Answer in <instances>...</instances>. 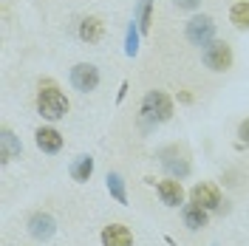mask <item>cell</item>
I'll return each instance as SVG.
<instances>
[{
	"label": "cell",
	"mask_w": 249,
	"mask_h": 246,
	"mask_svg": "<svg viewBox=\"0 0 249 246\" xmlns=\"http://www.w3.org/2000/svg\"><path fill=\"white\" fill-rule=\"evenodd\" d=\"M102 246H133V235L124 224H110L102 229Z\"/></svg>",
	"instance_id": "cell-9"
},
{
	"label": "cell",
	"mask_w": 249,
	"mask_h": 246,
	"mask_svg": "<svg viewBox=\"0 0 249 246\" xmlns=\"http://www.w3.org/2000/svg\"><path fill=\"white\" fill-rule=\"evenodd\" d=\"M184 34L193 46H207V43L215 40V23H213V17H207V15H196L187 20Z\"/></svg>",
	"instance_id": "cell-3"
},
{
	"label": "cell",
	"mask_w": 249,
	"mask_h": 246,
	"mask_svg": "<svg viewBox=\"0 0 249 246\" xmlns=\"http://www.w3.org/2000/svg\"><path fill=\"white\" fill-rule=\"evenodd\" d=\"M173 116V99L164 91H150L142 99V119L150 124H161Z\"/></svg>",
	"instance_id": "cell-2"
},
{
	"label": "cell",
	"mask_w": 249,
	"mask_h": 246,
	"mask_svg": "<svg viewBox=\"0 0 249 246\" xmlns=\"http://www.w3.org/2000/svg\"><path fill=\"white\" fill-rule=\"evenodd\" d=\"M34 141H37V147H40L43 153H60L62 150V136L54 127H40V130L34 133Z\"/></svg>",
	"instance_id": "cell-10"
},
{
	"label": "cell",
	"mask_w": 249,
	"mask_h": 246,
	"mask_svg": "<svg viewBox=\"0 0 249 246\" xmlns=\"http://www.w3.org/2000/svg\"><path fill=\"white\" fill-rule=\"evenodd\" d=\"M29 232H31V238H37V241H48L57 232V224H54V218L48 212H34L29 218Z\"/></svg>",
	"instance_id": "cell-8"
},
{
	"label": "cell",
	"mask_w": 249,
	"mask_h": 246,
	"mask_svg": "<svg viewBox=\"0 0 249 246\" xmlns=\"http://www.w3.org/2000/svg\"><path fill=\"white\" fill-rule=\"evenodd\" d=\"M102 34H105V26H102L99 17H85V20L79 23V40H82V43H99Z\"/></svg>",
	"instance_id": "cell-12"
},
{
	"label": "cell",
	"mask_w": 249,
	"mask_h": 246,
	"mask_svg": "<svg viewBox=\"0 0 249 246\" xmlns=\"http://www.w3.org/2000/svg\"><path fill=\"white\" fill-rule=\"evenodd\" d=\"M207 212H210V210H204L201 204L190 201V204L184 207V224L190 227V229H204V227H207V221H210Z\"/></svg>",
	"instance_id": "cell-13"
},
{
	"label": "cell",
	"mask_w": 249,
	"mask_h": 246,
	"mask_svg": "<svg viewBox=\"0 0 249 246\" xmlns=\"http://www.w3.org/2000/svg\"><path fill=\"white\" fill-rule=\"evenodd\" d=\"M238 139H241V141H247V144H249V119H244V122L238 124Z\"/></svg>",
	"instance_id": "cell-21"
},
{
	"label": "cell",
	"mask_w": 249,
	"mask_h": 246,
	"mask_svg": "<svg viewBox=\"0 0 249 246\" xmlns=\"http://www.w3.org/2000/svg\"><path fill=\"white\" fill-rule=\"evenodd\" d=\"M37 113L48 119V122H57L68 113V99L65 93L54 85V82H43L40 91H37Z\"/></svg>",
	"instance_id": "cell-1"
},
{
	"label": "cell",
	"mask_w": 249,
	"mask_h": 246,
	"mask_svg": "<svg viewBox=\"0 0 249 246\" xmlns=\"http://www.w3.org/2000/svg\"><path fill=\"white\" fill-rule=\"evenodd\" d=\"M164 158H161V164L167 173H173V178H184L187 173H190V164H187L184 156H176V150H164Z\"/></svg>",
	"instance_id": "cell-14"
},
{
	"label": "cell",
	"mask_w": 249,
	"mask_h": 246,
	"mask_svg": "<svg viewBox=\"0 0 249 246\" xmlns=\"http://www.w3.org/2000/svg\"><path fill=\"white\" fill-rule=\"evenodd\" d=\"M71 85H74L79 93L96 91V85H99V68L91 65V62H79V65H74V68H71Z\"/></svg>",
	"instance_id": "cell-5"
},
{
	"label": "cell",
	"mask_w": 249,
	"mask_h": 246,
	"mask_svg": "<svg viewBox=\"0 0 249 246\" xmlns=\"http://www.w3.org/2000/svg\"><path fill=\"white\" fill-rule=\"evenodd\" d=\"M91 173H93V158H91V156H79L77 161L71 164V178L79 181V184H82V181H88V178H91Z\"/></svg>",
	"instance_id": "cell-15"
},
{
	"label": "cell",
	"mask_w": 249,
	"mask_h": 246,
	"mask_svg": "<svg viewBox=\"0 0 249 246\" xmlns=\"http://www.w3.org/2000/svg\"><path fill=\"white\" fill-rule=\"evenodd\" d=\"M190 201L201 204L204 210H218V207H221V193H218V187H215V184H207V181H201V184L193 187V193H190Z\"/></svg>",
	"instance_id": "cell-6"
},
{
	"label": "cell",
	"mask_w": 249,
	"mask_h": 246,
	"mask_svg": "<svg viewBox=\"0 0 249 246\" xmlns=\"http://www.w3.org/2000/svg\"><path fill=\"white\" fill-rule=\"evenodd\" d=\"M139 26H136V20L127 26V40H124V54L127 57H136V51H139Z\"/></svg>",
	"instance_id": "cell-19"
},
{
	"label": "cell",
	"mask_w": 249,
	"mask_h": 246,
	"mask_svg": "<svg viewBox=\"0 0 249 246\" xmlns=\"http://www.w3.org/2000/svg\"><path fill=\"white\" fill-rule=\"evenodd\" d=\"M230 23L235 29L249 31V3H235L232 12H230Z\"/></svg>",
	"instance_id": "cell-17"
},
{
	"label": "cell",
	"mask_w": 249,
	"mask_h": 246,
	"mask_svg": "<svg viewBox=\"0 0 249 246\" xmlns=\"http://www.w3.org/2000/svg\"><path fill=\"white\" fill-rule=\"evenodd\" d=\"M150 23H153V0H139V9H136V26H139L142 34L150 31Z\"/></svg>",
	"instance_id": "cell-16"
},
{
	"label": "cell",
	"mask_w": 249,
	"mask_h": 246,
	"mask_svg": "<svg viewBox=\"0 0 249 246\" xmlns=\"http://www.w3.org/2000/svg\"><path fill=\"white\" fill-rule=\"evenodd\" d=\"M178 9H184V12H196L198 9V0H173Z\"/></svg>",
	"instance_id": "cell-20"
},
{
	"label": "cell",
	"mask_w": 249,
	"mask_h": 246,
	"mask_svg": "<svg viewBox=\"0 0 249 246\" xmlns=\"http://www.w3.org/2000/svg\"><path fill=\"white\" fill-rule=\"evenodd\" d=\"M201 60L210 71H227V68L232 65V48L227 46L224 40H213V43L204 46Z\"/></svg>",
	"instance_id": "cell-4"
},
{
	"label": "cell",
	"mask_w": 249,
	"mask_h": 246,
	"mask_svg": "<svg viewBox=\"0 0 249 246\" xmlns=\"http://www.w3.org/2000/svg\"><path fill=\"white\" fill-rule=\"evenodd\" d=\"M20 150H23V147H20V139L6 127V130L0 133V161H3V164H9L12 158L20 156Z\"/></svg>",
	"instance_id": "cell-11"
},
{
	"label": "cell",
	"mask_w": 249,
	"mask_h": 246,
	"mask_svg": "<svg viewBox=\"0 0 249 246\" xmlns=\"http://www.w3.org/2000/svg\"><path fill=\"white\" fill-rule=\"evenodd\" d=\"M156 193H159V198H161L164 207H178V204L184 201V187H181L178 178H164V181H159Z\"/></svg>",
	"instance_id": "cell-7"
},
{
	"label": "cell",
	"mask_w": 249,
	"mask_h": 246,
	"mask_svg": "<svg viewBox=\"0 0 249 246\" xmlns=\"http://www.w3.org/2000/svg\"><path fill=\"white\" fill-rule=\"evenodd\" d=\"M108 193L113 195V198L119 201V204H127V193H124V181H122V176L119 173H108Z\"/></svg>",
	"instance_id": "cell-18"
}]
</instances>
